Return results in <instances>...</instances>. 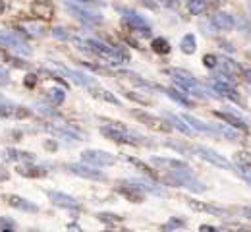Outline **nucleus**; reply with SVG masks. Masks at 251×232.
Returning a JSON list of instances; mask_svg holds the SVG:
<instances>
[{
	"label": "nucleus",
	"instance_id": "f257e3e1",
	"mask_svg": "<svg viewBox=\"0 0 251 232\" xmlns=\"http://www.w3.org/2000/svg\"><path fill=\"white\" fill-rule=\"evenodd\" d=\"M75 47L110 62V64H127L129 62V52L126 49L106 45L99 39H75Z\"/></svg>",
	"mask_w": 251,
	"mask_h": 232
},
{
	"label": "nucleus",
	"instance_id": "f03ea898",
	"mask_svg": "<svg viewBox=\"0 0 251 232\" xmlns=\"http://www.w3.org/2000/svg\"><path fill=\"white\" fill-rule=\"evenodd\" d=\"M166 74L174 79V83L180 87V89H184L186 93L189 95H195V97H199V99H207V97H213V99H220V95L217 93H213V91H209V89H205L189 72L186 70H180V68H170V70H166Z\"/></svg>",
	"mask_w": 251,
	"mask_h": 232
},
{
	"label": "nucleus",
	"instance_id": "7ed1b4c3",
	"mask_svg": "<svg viewBox=\"0 0 251 232\" xmlns=\"http://www.w3.org/2000/svg\"><path fill=\"white\" fill-rule=\"evenodd\" d=\"M108 126H100V133L104 137H108L110 141H116V143H126V145H149L147 137L139 135V133L129 132L126 126H122L120 122H114V120H108L106 122Z\"/></svg>",
	"mask_w": 251,
	"mask_h": 232
},
{
	"label": "nucleus",
	"instance_id": "20e7f679",
	"mask_svg": "<svg viewBox=\"0 0 251 232\" xmlns=\"http://www.w3.org/2000/svg\"><path fill=\"white\" fill-rule=\"evenodd\" d=\"M66 10L77 18L79 22H83L85 26H100L104 22V18L97 12V10H91V8H83L81 4H74V2H68L66 4Z\"/></svg>",
	"mask_w": 251,
	"mask_h": 232
},
{
	"label": "nucleus",
	"instance_id": "39448f33",
	"mask_svg": "<svg viewBox=\"0 0 251 232\" xmlns=\"http://www.w3.org/2000/svg\"><path fill=\"white\" fill-rule=\"evenodd\" d=\"M120 14H122V20H124V24L131 29V31H135L137 35H141V37H149L151 35V26L147 24V20L141 16V14H137V12H133V10H120Z\"/></svg>",
	"mask_w": 251,
	"mask_h": 232
},
{
	"label": "nucleus",
	"instance_id": "423d86ee",
	"mask_svg": "<svg viewBox=\"0 0 251 232\" xmlns=\"http://www.w3.org/2000/svg\"><path fill=\"white\" fill-rule=\"evenodd\" d=\"M60 74L64 76H68L74 83H77V85H81V87H85V89H89V91H99V95H100V91H102V87H100V83L91 77V76H87V74H83V72H77V70H70V68L62 66L60 68Z\"/></svg>",
	"mask_w": 251,
	"mask_h": 232
},
{
	"label": "nucleus",
	"instance_id": "0eeeda50",
	"mask_svg": "<svg viewBox=\"0 0 251 232\" xmlns=\"http://www.w3.org/2000/svg\"><path fill=\"white\" fill-rule=\"evenodd\" d=\"M81 159H83V163L93 166H108L116 163V157L102 149H85V151H81Z\"/></svg>",
	"mask_w": 251,
	"mask_h": 232
},
{
	"label": "nucleus",
	"instance_id": "6e6552de",
	"mask_svg": "<svg viewBox=\"0 0 251 232\" xmlns=\"http://www.w3.org/2000/svg\"><path fill=\"white\" fill-rule=\"evenodd\" d=\"M0 45L18 52V54H24V56H29L31 54V49L27 47L25 41H22L18 35L14 33H8V31H0Z\"/></svg>",
	"mask_w": 251,
	"mask_h": 232
},
{
	"label": "nucleus",
	"instance_id": "1a4fd4ad",
	"mask_svg": "<svg viewBox=\"0 0 251 232\" xmlns=\"http://www.w3.org/2000/svg\"><path fill=\"white\" fill-rule=\"evenodd\" d=\"M131 116L137 118V120H139L141 124H145L147 128H153V130H157V132H170V130H172L170 122L166 124V122L160 120L158 116L149 114V112H145V110H131Z\"/></svg>",
	"mask_w": 251,
	"mask_h": 232
},
{
	"label": "nucleus",
	"instance_id": "9d476101",
	"mask_svg": "<svg viewBox=\"0 0 251 232\" xmlns=\"http://www.w3.org/2000/svg\"><path fill=\"white\" fill-rule=\"evenodd\" d=\"M195 153L203 159V161H207V163H211V165L219 166V168H224V170H234V166L230 161H226L222 155H219L217 151H213V149H209V147H195Z\"/></svg>",
	"mask_w": 251,
	"mask_h": 232
},
{
	"label": "nucleus",
	"instance_id": "9b49d317",
	"mask_svg": "<svg viewBox=\"0 0 251 232\" xmlns=\"http://www.w3.org/2000/svg\"><path fill=\"white\" fill-rule=\"evenodd\" d=\"M47 196L50 199L52 205L56 207H62V209H70V211H75V209H81V203L75 198H72L70 194H64V192H56V190H50L47 192Z\"/></svg>",
	"mask_w": 251,
	"mask_h": 232
},
{
	"label": "nucleus",
	"instance_id": "f8f14e48",
	"mask_svg": "<svg viewBox=\"0 0 251 232\" xmlns=\"http://www.w3.org/2000/svg\"><path fill=\"white\" fill-rule=\"evenodd\" d=\"M70 172L75 174V176H81V178H87V180H104V174L100 170H97V166L93 165H68Z\"/></svg>",
	"mask_w": 251,
	"mask_h": 232
},
{
	"label": "nucleus",
	"instance_id": "ddd939ff",
	"mask_svg": "<svg viewBox=\"0 0 251 232\" xmlns=\"http://www.w3.org/2000/svg\"><path fill=\"white\" fill-rule=\"evenodd\" d=\"M31 14L43 22H49L54 18V6L49 0H35L31 4Z\"/></svg>",
	"mask_w": 251,
	"mask_h": 232
},
{
	"label": "nucleus",
	"instance_id": "4468645a",
	"mask_svg": "<svg viewBox=\"0 0 251 232\" xmlns=\"http://www.w3.org/2000/svg\"><path fill=\"white\" fill-rule=\"evenodd\" d=\"M151 165L164 170V172H176V170H189V166L184 161L178 159H164V157H153Z\"/></svg>",
	"mask_w": 251,
	"mask_h": 232
},
{
	"label": "nucleus",
	"instance_id": "2eb2a0df",
	"mask_svg": "<svg viewBox=\"0 0 251 232\" xmlns=\"http://www.w3.org/2000/svg\"><path fill=\"white\" fill-rule=\"evenodd\" d=\"M118 194H122L127 201H131V203H141L143 199H145V194H143V190H139L135 184H131L129 180L127 182H122L118 188Z\"/></svg>",
	"mask_w": 251,
	"mask_h": 232
},
{
	"label": "nucleus",
	"instance_id": "dca6fc26",
	"mask_svg": "<svg viewBox=\"0 0 251 232\" xmlns=\"http://www.w3.org/2000/svg\"><path fill=\"white\" fill-rule=\"evenodd\" d=\"M211 24H213L219 31H230V29H234V26H236L234 18H232L230 14H226V12H217V14L211 18Z\"/></svg>",
	"mask_w": 251,
	"mask_h": 232
},
{
	"label": "nucleus",
	"instance_id": "f3484780",
	"mask_svg": "<svg viewBox=\"0 0 251 232\" xmlns=\"http://www.w3.org/2000/svg\"><path fill=\"white\" fill-rule=\"evenodd\" d=\"M4 159L12 161V163H35V155L29 151H20V149H6L4 151Z\"/></svg>",
	"mask_w": 251,
	"mask_h": 232
},
{
	"label": "nucleus",
	"instance_id": "a211bd4d",
	"mask_svg": "<svg viewBox=\"0 0 251 232\" xmlns=\"http://www.w3.org/2000/svg\"><path fill=\"white\" fill-rule=\"evenodd\" d=\"M215 116L220 118V120H224L228 126H232V128H236V130H244V132L248 130V122H246L244 118L232 114V112H222V110H219V112H215Z\"/></svg>",
	"mask_w": 251,
	"mask_h": 232
},
{
	"label": "nucleus",
	"instance_id": "6ab92c4d",
	"mask_svg": "<svg viewBox=\"0 0 251 232\" xmlns=\"http://www.w3.org/2000/svg\"><path fill=\"white\" fill-rule=\"evenodd\" d=\"M164 118L170 122V126H172V128L180 130L182 133H186V135H191V133H193V128L189 126L182 116H176V114H172V112H164Z\"/></svg>",
	"mask_w": 251,
	"mask_h": 232
},
{
	"label": "nucleus",
	"instance_id": "aec40b11",
	"mask_svg": "<svg viewBox=\"0 0 251 232\" xmlns=\"http://www.w3.org/2000/svg\"><path fill=\"white\" fill-rule=\"evenodd\" d=\"M6 199H8V205L10 207H16V209H22V211H27V213H37L39 211L37 205H33L31 201L20 198V196H8Z\"/></svg>",
	"mask_w": 251,
	"mask_h": 232
},
{
	"label": "nucleus",
	"instance_id": "412c9836",
	"mask_svg": "<svg viewBox=\"0 0 251 232\" xmlns=\"http://www.w3.org/2000/svg\"><path fill=\"white\" fill-rule=\"evenodd\" d=\"M18 172L22 176H27V178H43V176H47V170L43 166H31V163L18 165Z\"/></svg>",
	"mask_w": 251,
	"mask_h": 232
},
{
	"label": "nucleus",
	"instance_id": "4be33fe9",
	"mask_svg": "<svg viewBox=\"0 0 251 232\" xmlns=\"http://www.w3.org/2000/svg\"><path fill=\"white\" fill-rule=\"evenodd\" d=\"M219 66L220 70L224 72V74H228V76H232V77H236V76H240V74H244V70L238 66L232 58H219Z\"/></svg>",
	"mask_w": 251,
	"mask_h": 232
},
{
	"label": "nucleus",
	"instance_id": "5701e85b",
	"mask_svg": "<svg viewBox=\"0 0 251 232\" xmlns=\"http://www.w3.org/2000/svg\"><path fill=\"white\" fill-rule=\"evenodd\" d=\"M131 184H135L139 190H143V192H149V194H155V196H164V192L158 188V186H155L153 182H149V180H143V178H131L129 180Z\"/></svg>",
	"mask_w": 251,
	"mask_h": 232
},
{
	"label": "nucleus",
	"instance_id": "b1692460",
	"mask_svg": "<svg viewBox=\"0 0 251 232\" xmlns=\"http://www.w3.org/2000/svg\"><path fill=\"white\" fill-rule=\"evenodd\" d=\"M186 122H188L189 126L193 128V130H197V132H203V133H215V128H211L209 124H205V122H201L199 118H195V116H189V114H184L182 116Z\"/></svg>",
	"mask_w": 251,
	"mask_h": 232
},
{
	"label": "nucleus",
	"instance_id": "393cba45",
	"mask_svg": "<svg viewBox=\"0 0 251 232\" xmlns=\"http://www.w3.org/2000/svg\"><path fill=\"white\" fill-rule=\"evenodd\" d=\"M207 8H209L207 0H188V10L193 16H203L207 12Z\"/></svg>",
	"mask_w": 251,
	"mask_h": 232
},
{
	"label": "nucleus",
	"instance_id": "a878e982",
	"mask_svg": "<svg viewBox=\"0 0 251 232\" xmlns=\"http://www.w3.org/2000/svg\"><path fill=\"white\" fill-rule=\"evenodd\" d=\"M180 49H182L184 54H193V52H195V49H197V41H195L193 33L184 35V39H182V43H180Z\"/></svg>",
	"mask_w": 251,
	"mask_h": 232
},
{
	"label": "nucleus",
	"instance_id": "bb28decb",
	"mask_svg": "<svg viewBox=\"0 0 251 232\" xmlns=\"http://www.w3.org/2000/svg\"><path fill=\"white\" fill-rule=\"evenodd\" d=\"M47 99L52 104H62L66 99V91L62 87H50V89H47Z\"/></svg>",
	"mask_w": 251,
	"mask_h": 232
},
{
	"label": "nucleus",
	"instance_id": "cd10ccee",
	"mask_svg": "<svg viewBox=\"0 0 251 232\" xmlns=\"http://www.w3.org/2000/svg\"><path fill=\"white\" fill-rule=\"evenodd\" d=\"M151 49H153L157 54H168V52H170V43H168L164 37H155L153 43H151Z\"/></svg>",
	"mask_w": 251,
	"mask_h": 232
},
{
	"label": "nucleus",
	"instance_id": "c85d7f7f",
	"mask_svg": "<svg viewBox=\"0 0 251 232\" xmlns=\"http://www.w3.org/2000/svg\"><path fill=\"white\" fill-rule=\"evenodd\" d=\"M162 91H164L172 101H176V103H180V104H184V106H191V104H193L186 93H180V91H176V89H162Z\"/></svg>",
	"mask_w": 251,
	"mask_h": 232
},
{
	"label": "nucleus",
	"instance_id": "c756f323",
	"mask_svg": "<svg viewBox=\"0 0 251 232\" xmlns=\"http://www.w3.org/2000/svg\"><path fill=\"white\" fill-rule=\"evenodd\" d=\"M215 133H220V135H224V137H228L230 141H238L240 139V133L236 132V128H232V126H215Z\"/></svg>",
	"mask_w": 251,
	"mask_h": 232
},
{
	"label": "nucleus",
	"instance_id": "7c9ffc66",
	"mask_svg": "<svg viewBox=\"0 0 251 232\" xmlns=\"http://www.w3.org/2000/svg\"><path fill=\"white\" fill-rule=\"evenodd\" d=\"M97 219H99V221H102V223H108L110 227H112V225L122 223V219H120L118 215H112V213H99V215H97Z\"/></svg>",
	"mask_w": 251,
	"mask_h": 232
},
{
	"label": "nucleus",
	"instance_id": "2f4dec72",
	"mask_svg": "<svg viewBox=\"0 0 251 232\" xmlns=\"http://www.w3.org/2000/svg\"><path fill=\"white\" fill-rule=\"evenodd\" d=\"M35 110L41 112V114H45V116H58V112L52 110V108H50L49 104H45V103H37V104H35Z\"/></svg>",
	"mask_w": 251,
	"mask_h": 232
},
{
	"label": "nucleus",
	"instance_id": "473e14b6",
	"mask_svg": "<svg viewBox=\"0 0 251 232\" xmlns=\"http://www.w3.org/2000/svg\"><path fill=\"white\" fill-rule=\"evenodd\" d=\"M129 163H131V165H135V166H137V168H141V170H143V172H145L147 176H151V178H155V172H153V168H149V166L145 165L143 161H139V159H129Z\"/></svg>",
	"mask_w": 251,
	"mask_h": 232
},
{
	"label": "nucleus",
	"instance_id": "72a5a7b5",
	"mask_svg": "<svg viewBox=\"0 0 251 232\" xmlns=\"http://www.w3.org/2000/svg\"><path fill=\"white\" fill-rule=\"evenodd\" d=\"M52 37L58 41H70V31L66 27H54L52 29Z\"/></svg>",
	"mask_w": 251,
	"mask_h": 232
},
{
	"label": "nucleus",
	"instance_id": "f704fd0d",
	"mask_svg": "<svg viewBox=\"0 0 251 232\" xmlns=\"http://www.w3.org/2000/svg\"><path fill=\"white\" fill-rule=\"evenodd\" d=\"M0 231H2V232L16 231V223H14L12 219H8V217H4V219H0Z\"/></svg>",
	"mask_w": 251,
	"mask_h": 232
},
{
	"label": "nucleus",
	"instance_id": "c9c22d12",
	"mask_svg": "<svg viewBox=\"0 0 251 232\" xmlns=\"http://www.w3.org/2000/svg\"><path fill=\"white\" fill-rule=\"evenodd\" d=\"M236 161L244 166H251V155L246 151H240V153H236Z\"/></svg>",
	"mask_w": 251,
	"mask_h": 232
},
{
	"label": "nucleus",
	"instance_id": "e433bc0d",
	"mask_svg": "<svg viewBox=\"0 0 251 232\" xmlns=\"http://www.w3.org/2000/svg\"><path fill=\"white\" fill-rule=\"evenodd\" d=\"M184 225H186V223H184L182 219H172V221H168L162 229H164V231H174V229H180V227H184Z\"/></svg>",
	"mask_w": 251,
	"mask_h": 232
},
{
	"label": "nucleus",
	"instance_id": "4c0bfd02",
	"mask_svg": "<svg viewBox=\"0 0 251 232\" xmlns=\"http://www.w3.org/2000/svg\"><path fill=\"white\" fill-rule=\"evenodd\" d=\"M24 27L27 29V33L33 35V37H41L43 35V27L35 26V24H24Z\"/></svg>",
	"mask_w": 251,
	"mask_h": 232
},
{
	"label": "nucleus",
	"instance_id": "58836bf2",
	"mask_svg": "<svg viewBox=\"0 0 251 232\" xmlns=\"http://www.w3.org/2000/svg\"><path fill=\"white\" fill-rule=\"evenodd\" d=\"M203 64L207 68H217L219 66V58H217L215 54H205V56H203Z\"/></svg>",
	"mask_w": 251,
	"mask_h": 232
},
{
	"label": "nucleus",
	"instance_id": "ea45409f",
	"mask_svg": "<svg viewBox=\"0 0 251 232\" xmlns=\"http://www.w3.org/2000/svg\"><path fill=\"white\" fill-rule=\"evenodd\" d=\"M10 83V74H8V70L0 64V87H6Z\"/></svg>",
	"mask_w": 251,
	"mask_h": 232
},
{
	"label": "nucleus",
	"instance_id": "a19ab883",
	"mask_svg": "<svg viewBox=\"0 0 251 232\" xmlns=\"http://www.w3.org/2000/svg\"><path fill=\"white\" fill-rule=\"evenodd\" d=\"M100 97L106 101V103H112V104H120V101L116 99V97H114L110 91H104V89H102V91H100Z\"/></svg>",
	"mask_w": 251,
	"mask_h": 232
},
{
	"label": "nucleus",
	"instance_id": "79ce46f5",
	"mask_svg": "<svg viewBox=\"0 0 251 232\" xmlns=\"http://www.w3.org/2000/svg\"><path fill=\"white\" fill-rule=\"evenodd\" d=\"M127 97L131 101H135V103H141V104H149V99H145V97H141V95H135V93H126Z\"/></svg>",
	"mask_w": 251,
	"mask_h": 232
},
{
	"label": "nucleus",
	"instance_id": "37998d69",
	"mask_svg": "<svg viewBox=\"0 0 251 232\" xmlns=\"http://www.w3.org/2000/svg\"><path fill=\"white\" fill-rule=\"evenodd\" d=\"M25 85H27V87H35V85H37V76H35V74H27V76H25Z\"/></svg>",
	"mask_w": 251,
	"mask_h": 232
},
{
	"label": "nucleus",
	"instance_id": "c03bdc74",
	"mask_svg": "<svg viewBox=\"0 0 251 232\" xmlns=\"http://www.w3.org/2000/svg\"><path fill=\"white\" fill-rule=\"evenodd\" d=\"M240 174L244 176V180H248V182L251 184V170L250 168H242V170H240Z\"/></svg>",
	"mask_w": 251,
	"mask_h": 232
},
{
	"label": "nucleus",
	"instance_id": "a18cd8bd",
	"mask_svg": "<svg viewBox=\"0 0 251 232\" xmlns=\"http://www.w3.org/2000/svg\"><path fill=\"white\" fill-rule=\"evenodd\" d=\"M141 4H145V6H147V8H151V10H155V8H157V4H155L153 0H141Z\"/></svg>",
	"mask_w": 251,
	"mask_h": 232
},
{
	"label": "nucleus",
	"instance_id": "49530a36",
	"mask_svg": "<svg viewBox=\"0 0 251 232\" xmlns=\"http://www.w3.org/2000/svg\"><path fill=\"white\" fill-rule=\"evenodd\" d=\"M10 176H8V172L4 170V168H0V182H4V180H8Z\"/></svg>",
	"mask_w": 251,
	"mask_h": 232
},
{
	"label": "nucleus",
	"instance_id": "de8ad7c7",
	"mask_svg": "<svg viewBox=\"0 0 251 232\" xmlns=\"http://www.w3.org/2000/svg\"><path fill=\"white\" fill-rule=\"evenodd\" d=\"M244 76H246V79L251 83V70H246V72H244Z\"/></svg>",
	"mask_w": 251,
	"mask_h": 232
},
{
	"label": "nucleus",
	"instance_id": "09e8293b",
	"mask_svg": "<svg viewBox=\"0 0 251 232\" xmlns=\"http://www.w3.org/2000/svg\"><path fill=\"white\" fill-rule=\"evenodd\" d=\"M4 10H6V4H4V2H2V0H0V16H2V14H4Z\"/></svg>",
	"mask_w": 251,
	"mask_h": 232
},
{
	"label": "nucleus",
	"instance_id": "8fccbe9b",
	"mask_svg": "<svg viewBox=\"0 0 251 232\" xmlns=\"http://www.w3.org/2000/svg\"><path fill=\"white\" fill-rule=\"evenodd\" d=\"M75 2H81V4H93L95 0H75Z\"/></svg>",
	"mask_w": 251,
	"mask_h": 232
},
{
	"label": "nucleus",
	"instance_id": "3c124183",
	"mask_svg": "<svg viewBox=\"0 0 251 232\" xmlns=\"http://www.w3.org/2000/svg\"><path fill=\"white\" fill-rule=\"evenodd\" d=\"M244 213H246V215H248V217H250V219H251V209H246Z\"/></svg>",
	"mask_w": 251,
	"mask_h": 232
},
{
	"label": "nucleus",
	"instance_id": "603ef678",
	"mask_svg": "<svg viewBox=\"0 0 251 232\" xmlns=\"http://www.w3.org/2000/svg\"><path fill=\"white\" fill-rule=\"evenodd\" d=\"M248 4H250V12H251V0H248Z\"/></svg>",
	"mask_w": 251,
	"mask_h": 232
}]
</instances>
